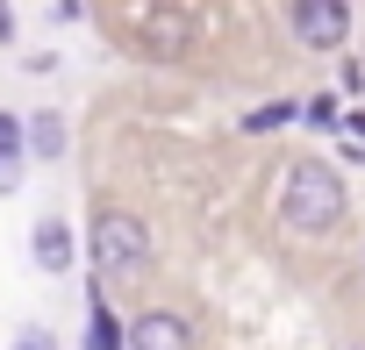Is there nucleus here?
<instances>
[{"label": "nucleus", "instance_id": "nucleus-9", "mask_svg": "<svg viewBox=\"0 0 365 350\" xmlns=\"http://www.w3.org/2000/svg\"><path fill=\"white\" fill-rule=\"evenodd\" d=\"M15 157H22V115L0 107V164H15Z\"/></svg>", "mask_w": 365, "mask_h": 350}, {"label": "nucleus", "instance_id": "nucleus-1", "mask_svg": "<svg viewBox=\"0 0 365 350\" xmlns=\"http://www.w3.org/2000/svg\"><path fill=\"white\" fill-rule=\"evenodd\" d=\"M344 215H351V193H344V179H336V164L294 157L287 179H279V222H287L294 236H329Z\"/></svg>", "mask_w": 365, "mask_h": 350}, {"label": "nucleus", "instance_id": "nucleus-11", "mask_svg": "<svg viewBox=\"0 0 365 350\" xmlns=\"http://www.w3.org/2000/svg\"><path fill=\"white\" fill-rule=\"evenodd\" d=\"M15 350H58V343H51L43 329H22V336H15Z\"/></svg>", "mask_w": 365, "mask_h": 350}, {"label": "nucleus", "instance_id": "nucleus-3", "mask_svg": "<svg viewBox=\"0 0 365 350\" xmlns=\"http://www.w3.org/2000/svg\"><path fill=\"white\" fill-rule=\"evenodd\" d=\"M287 29H294V43H308V51H344V43H351V8H344V0H294V8H287Z\"/></svg>", "mask_w": 365, "mask_h": 350}, {"label": "nucleus", "instance_id": "nucleus-6", "mask_svg": "<svg viewBox=\"0 0 365 350\" xmlns=\"http://www.w3.org/2000/svg\"><path fill=\"white\" fill-rule=\"evenodd\" d=\"M22 150H36V157H58V150H65V115H58V107H36V115L22 122Z\"/></svg>", "mask_w": 365, "mask_h": 350}, {"label": "nucleus", "instance_id": "nucleus-13", "mask_svg": "<svg viewBox=\"0 0 365 350\" xmlns=\"http://www.w3.org/2000/svg\"><path fill=\"white\" fill-rule=\"evenodd\" d=\"M0 43H15V8H0Z\"/></svg>", "mask_w": 365, "mask_h": 350}, {"label": "nucleus", "instance_id": "nucleus-10", "mask_svg": "<svg viewBox=\"0 0 365 350\" xmlns=\"http://www.w3.org/2000/svg\"><path fill=\"white\" fill-rule=\"evenodd\" d=\"M308 122H315V129H336V122H344V107L322 93V100H308Z\"/></svg>", "mask_w": 365, "mask_h": 350}, {"label": "nucleus", "instance_id": "nucleus-7", "mask_svg": "<svg viewBox=\"0 0 365 350\" xmlns=\"http://www.w3.org/2000/svg\"><path fill=\"white\" fill-rule=\"evenodd\" d=\"M86 350H129V322H115V314H108L101 286H93V314H86Z\"/></svg>", "mask_w": 365, "mask_h": 350}, {"label": "nucleus", "instance_id": "nucleus-4", "mask_svg": "<svg viewBox=\"0 0 365 350\" xmlns=\"http://www.w3.org/2000/svg\"><path fill=\"white\" fill-rule=\"evenodd\" d=\"M129 350H194V329H187V314L150 307V314L129 322Z\"/></svg>", "mask_w": 365, "mask_h": 350}, {"label": "nucleus", "instance_id": "nucleus-2", "mask_svg": "<svg viewBox=\"0 0 365 350\" xmlns=\"http://www.w3.org/2000/svg\"><path fill=\"white\" fill-rule=\"evenodd\" d=\"M86 243H93V265H101V272H122V279L150 272V229H143L129 208H101Z\"/></svg>", "mask_w": 365, "mask_h": 350}, {"label": "nucleus", "instance_id": "nucleus-8", "mask_svg": "<svg viewBox=\"0 0 365 350\" xmlns=\"http://www.w3.org/2000/svg\"><path fill=\"white\" fill-rule=\"evenodd\" d=\"M294 115H301L294 100H265V107H251V115H244V129H251V136H265V129H287Z\"/></svg>", "mask_w": 365, "mask_h": 350}, {"label": "nucleus", "instance_id": "nucleus-5", "mask_svg": "<svg viewBox=\"0 0 365 350\" xmlns=\"http://www.w3.org/2000/svg\"><path fill=\"white\" fill-rule=\"evenodd\" d=\"M29 258H36V272H72V265H79V236H72V222L43 215V222L29 229Z\"/></svg>", "mask_w": 365, "mask_h": 350}, {"label": "nucleus", "instance_id": "nucleus-12", "mask_svg": "<svg viewBox=\"0 0 365 350\" xmlns=\"http://www.w3.org/2000/svg\"><path fill=\"white\" fill-rule=\"evenodd\" d=\"M15 186H22V157H15V164H0V193H15Z\"/></svg>", "mask_w": 365, "mask_h": 350}]
</instances>
